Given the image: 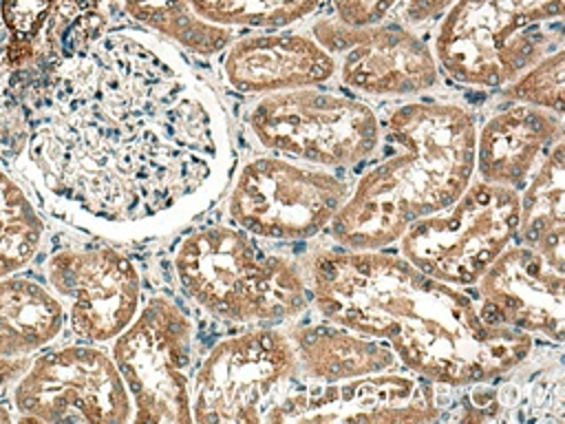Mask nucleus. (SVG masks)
Instances as JSON below:
<instances>
[{"mask_svg":"<svg viewBox=\"0 0 565 424\" xmlns=\"http://www.w3.org/2000/svg\"><path fill=\"white\" fill-rule=\"evenodd\" d=\"M459 386L413 371H380L344 382L291 380L265 422H437L452 420Z\"/></svg>","mask_w":565,"mask_h":424,"instance_id":"10","label":"nucleus"},{"mask_svg":"<svg viewBox=\"0 0 565 424\" xmlns=\"http://www.w3.org/2000/svg\"><path fill=\"white\" fill-rule=\"evenodd\" d=\"M260 146L318 168H349L371 157L382 139L377 115L347 95L294 88L263 95L247 115Z\"/></svg>","mask_w":565,"mask_h":424,"instance_id":"7","label":"nucleus"},{"mask_svg":"<svg viewBox=\"0 0 565 424\" xmlns=\"http://www.w3.org/2000/svg\"><path fill=\"white\" fill-rule=\"evenodd\" d=\"M457 0H402L408 22H424L439 13H446Z\"/></svg>","mask_w":565,"mask_h":424,"instance_id":"28","label":"nucleus"},{"mask_svg":"<svg viewBox=\"0 0 565 424\" xmlns=\"http://www.w3.org/2000/svg\"><path fill=\"white\" fill-rule=\"evenodd\" d=\"M22 86L20 172L64 223L115 241L172 232L225 190L234 148L225 110L170 42L106 31Z\"/></svg>","mask_w":565,"mask_h":424,"instance_id":"1","label":"nucleus"},{"mask_svg":"<svg viewBox=\"0 0 565 424\" xmlns=\"http://www.w3.org/2000/svg\"><path fill=\"white\" fill-rule=\"evenodd\" d=\"M42 219L20 186L0 170V278L24 267L42 243ZM0 356H9L0 340Z\"/></svg>","mask_w":565,"mask_h":424,"instance_id":"22","label":"nucleus"},{"mask_svg":"<svg viewBox=\"0 0 565 424\" xmlns=\"http://www.w3.org/2000/svg\"><path fill=\"white\" fill-rule=\"evenodd\" d=\"M316 40L329 53H342L340 80L344 86L375 97L417 95L439 77L430 46L399 24L347 26L320 20Z\"/></svg>","mask_w":565,"mask_h":424,"instance_id":"14","label":"nucleus"},{"mask_svg":"<svg viewBox=\"0 0 565 424\" xmlns=\"http://www.w3.org/2000/svg\"><path fill=\"white\" fill-rule=\"evenodd\" d=\"M296 367L309 382H344L397 367L388 344L335 322L302 325L289 336Z\"/></svg>","mask_w":565,"mask_h":424,"instance_id":"18","label":"nucleus"},{"mask_svg":"<svg viewBox=\"0 0 565 424\" xmlns=\"http://www.w3.org/2000/svg\"><path fill=\"white\" fill-rule=\"evenodd\" d=\"M333 55L300 33L249 35L236 40L223 60L225 82L245 95H271L316 86L335 75Z\"/></svg>","mask_w":565,"mask_h":424,"instance_id":"16","label":"nucleus"},{"mask_svg":"<svg viewBox=\"0 0 565 424\" xmlns=\"http://www.w3.org/2000/svg\"><path fill=\"white\" fill-rule=\"evenodd\" d=\"M13 404L22 420L117 424L132 420L128 389L113 356L93 344L40 353L20 375Z\"/></svg>","mask_w":565,"mask_h":424,"instance_id":"12","label":"nucleus"},{"mask_svg":"<svg viewBox=\"0 0 565 424\" xmlns=\"http://www.w3.org/2000/svg\"><path fill=\"white\" fill-rule=\"evenodd\" d=\"M46 278L68 300L71 329L88 342L113 340L139 311V272L113 247H62L49 256Z\"/></svg>","mask_w":565,"mask_h":424,"instance_id":"13","label":"nucleus"},{"mask_svg":"<svg viewBox=\"0 0 565 424\" xmlns=\"http://www.w3.org/2000/svg\"><path fill=\"white\" fill-rule=\"evenodd\" d=\"M519 400L512 413V420L523 422H565V386H563V369L556 360L552 369H543V373L516 382Z\"/></svg>","mask_w":565,"mask_h":424,"instance_id":"25","label":"nucleus"},{"mask_svg":"<svg viewBox=\"0 0 565 424\" xmlns=\"http://www.w3.org/2000/svg\"><path fill=\"white\" fill-rule=\"evenodd\" d=\"M397 0H331L335 20L347 26H373L380 24Z\"/></svg>","mask_w":565,"mask_h":424,"instance_id":"27","label":"nucleus"},{"mask_svg":"<svg viewBox=\"0 0 565 424\" xmlns=\"http://www.w3.org/2000/svg\"><path fill=\"white\" fill-rule=\"evenodd\" d=\"M516 188L470 181L448 208L411 223L399 250L411 265L441 283L475 285L516 236Z\"/></svg>","mask_w":565,"mask_h":424,"instance_id":"6","label":"nucleus"},{"mask_svg":"<svg viewBox=\"0 0 565 424\" xmlns=\"http://www.w3.org/2000/svg\"><path fill=\"white\" fill-rule=\"evenodd\" d=\"M121 9L130 20L199 55H214L232 40V29L199 18L190 0H121Z\"/></svg>","mask_w":565,"mask_h":424,"instance_id":"21","label":"nucleus"},{"mask_svg":"<svg viewBox=\"0 0 565 424\" xmlns=\"http://www.w3.org/2000/svg\"><path fill=\"white\" fill-rule=\"evenodd\" d=\"M565 0H457L435 35V60L452 82L503 88L563 49Z\"/></svg>","mask_w":565,"mask_h":424,"instance_id":"5","label":"nucleus"},{"mask_svg":"<svg viewBox=\"0 0 565 424\" xmlns=\"http://www.w3.org/2000/svg\"><path fill=\"white\" fill-rule=\"evenodd\" d=\"M481 311L490 322L508 325L556 344L565 333V278L536 250L505 247L481 274Z\"/></svg>","mask_w":565,"mask_h":424,"instance_id":"15","label":"nucleus"},{"mask_svg":"<svg viewBox=\"0 0 565 424\" xmlns=\"http://www.w3.org/2000/svg\"><path fill=\"white\" fill-rule=\"evenodd\" d=\"M64 327L60 298L29 278H0V340L9 356L31 353Z\"/></svg>","mask_w":565,"mask_h":424,"instance_id":"20","label":"nucleus"},{"mask_svg":"<svg viewBox=\"0 0 565 424\" xmlns=\"http://www.w3.org/2000/svg\"><path fill=\"white\" fill-rule=\"evenodd\" d=\"M563 71H565V51L558 49L530 66L508 86L503 95L516 104L539 106L552 113H563Z\"/></svg>","mask_w":565,"mask_h":424,"instance_id":"24","label":"nucleus"},{"mask_svg":"<svg viewBox=\"0 0 565 424\" xmlns=\"http://www.w3.org/2000/svg\"><path fill=\"white\" fill-rule=\"evenodd\" d=\"M24 369V360H15L13 356H0V389L9 384Z\"/></svg>","mask_w":565,"mask_h":424,"instance_id":"29","label":"nucleus"},{"mask_svg":"<svg viewBox=\"0 0 565 424\" xmlns=\"http://www.w3.org/2000/svg\"><path fill=\"white\" fill-rule=\"evenodd\" d=\"M565 159L563 139L547 152L523 197L519 194L516 236L525 247L536 250L550 265L565 263Z\"/></svg>","mask_w":565,"mask_h":424,"instance_id":"19","label":"nucleus"},{"mask_svg":"<svg viewBox=\"0 0 565 424\" xmlns=\"http://www.w3.org/2000/svg\"><path fill=\"white\" fill-rule=\"evenodd\" d=\"M13 415L7 411V406L0 402V422H11Z\"/></svg>","mask_w":565,"mask_h":424,"instance_id":"30","label":"nucleus"},{"mask_svg":"<svg viewBox=\"0 0 565 424\" xmlns=\"http://www.w3.org/2000/svg\"><path fill=\"white\" fill-rule=\"evenodd\" d=\"M296 371L289 336L278 329L265 325L230 336L210 349L192 375V422H265Z\"/></svg>","mask_w":565,"mask_h":424,"instance_id":"9","label":"nucleus"},{"mask_svg":"<svg viewBox=\"0 0 565 424\" xmlns=\"http://www.w3.org/2000/svg\"><path fill=\"white\" fill-rule=\"evenodd\" d=\"M194 322L168 296L150 298L115 336L113 362L132 402V422L190 424Z\"/></svg>","mask_w":565,"mask_h":424,"instance_id":"8","label":"nucleus"},{"mask_svg":"<svg viewBox=\"0 0 565 424\" xmlns=\"http://www.w3.org/2000/svg\"><path fill=\"white\" fill-rule=\"evenodd\" d=\"M192 11L218 26H287L313 13L320 0H190Z\"/></svg>","mask_w":565,"mask_h":424,"instance_id":"23","label":"nucleus"},{"mask_svg":"<svg viewBox=\"0 0 565 424\" xmlns=\"http://www.w3.org/2000/svg\"><path fill=\"white\" fill-rule=\"evenodd\" d=\"M558 113L512 104L494 113L475 139V170L481 181L519 188L532 174L539 157L563 139Z\"/></svg>","mask_w":565,"mask_h":424,"instance_id":"17","label":"nucleus"},{"mask_svg":"<svg viewBox=\"0 0 565 424\" xmlns=\"http://www.w3.org/2000/svg\"><path fill=\"white\" fill-rule=\"evenodd\" d=\"M399 152L366 170L329 232L344 250H382L448 208L475 174V117L450 102H406L386 119Z\"/></svg>","mask_w":565,"mask_h":424,"instance_id":"3","label":"nucleus"},{"mask_svg":"<svg viewBox=\"0 0 565 424\" xmlns=\"http://www.w3.org/2000/svg\"><path fill=\"white\" fill-rule=\"evenodd\" d=\"M349 197L342 179L282 157L247 161L230 192L236 227L260 239L305 241L331 225Z\"/></svg>","mask_w":565,"mask_h":424,"instance_id":"11","label":"nucleus"},{"mask_svg":"<svg viewBox=\"0 0 565 424\" xmlns=\"http://www.w3.org/2000/svg\"><path fill=\"white\" fill-rule=\"evenodd\" d=\"M318 311L391 347L408 371L450 386L497 380L530 358L532 336L490 322L459 292L404 256L382 250H331L313 256Z\"/></svg>","mask_w":565,"mask_h":424,"instance_id":"2","label":"nucleus"},{"mask_svg":"<svg viewBox=\"0 0 565 424\" xmlns=\"http://www.w3.org/2000/svg\"><path fill=\"white\" fill-rule=\"evenodd\" d=\"M55 0H0V22L9 31V40L38 44Z\"/></svg>","mask_w":565,"mask_h":424,"instance_id":"26","label":"nucleus"},{"mask_svg":"<svg viewBox=\"0 0 565 424\" xmlns=\"http://www.w3.org/2000/svg\"><path fill=\"white\" fill-rule=\"evenodd\" d=\"M172 267L185 296L221 320L274 325L298 316L309 303L300 269L260 252L241 227L207 225L185 234Z\"/></svg>","mask_w":565,"mask_h":424,"instance_id":"4","label":"nucleus"}]
</instances>
